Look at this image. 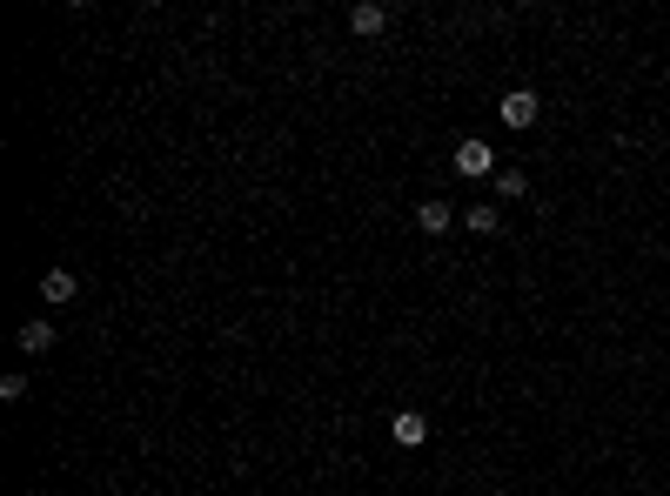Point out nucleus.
Returning <instances> with one entry per match:
<instances>
[{
    "mask_svg": "<svg viewBox=\"0 0 670 496\" xmlns=\"http://www.w3.org/2000/svg\"><path fill=\"white\" fill-rule=\"evenodd\" d=\"M382 27H389V7H376V0L349 7V34H362V41H369V34H382Z\"/></svg>",
    "mask_w": 670,
    "mask_h": 496,
    "instance_id": "obj_4",
    "label": "nucleus"
},
{
    "mask_svg": "<svg viewBox=\"0 0 670 496\" xmlns=\"http://www.w3.org/2000/svg\"><path fill=\"white\" fill-rule=\"evenodd\" d=\"M463 222H469V228H476V235H496V208H469Z\"/></svg>",
    "mask_w": 670,
    "mask_h": 496,
    "instance_id": "obj_9",
    "label": "nucleus"
},
{
    "mask_svg": "<svg viewBox=\"0 0 670 496\" xmlns=\"http://www.w3.org/2000/svg\"><path fill=\"white\" fill-rule=\"evenodd\" d=\"M496 195L523 202V195H530V175H523V168H496Z\"/></svg>",
    "mask_w": 670,
    "mask_h": 496,
    "instance_id": "obj_7",
    "label": "nucleus"
},
{
    "mask_svg": "<svg viewBox=\"0 0 670 496\" xmlns=\"http://www.w3.org/2000/svg\"><path fill=\"white\" fill-rule=\"evenodd\" d=\"M496 114H503V128H516V135H523V128H536V114H543V101H536L530 88H510L503 101H496Z\"/></svg>",
    "mask_w": 670,
    "mask_h": 496,
    "instance_id": "obj_2",
    "label": "nucleus"
},
{
    "mask_svg": "<svg viewBox=\"0 0 670 496\" xmlns=\"http://www.w3.org/2000/svg\"><path fill=\"white\" fill-rule=\"evenodd\" d=\"M449 168H456V175L463 181H483V175H496V155H490V141H456V161H449Z\"/></svg>",
    "mask_w": 670,
    "mask_h": 496,
    "instance_id": "obj_1",
    "label": "nucleus"
},
{
    "mask_svg": "<svg viewBox=\"0 0 670 496\" xmlns=\"http://www.w3.org/2000/svg\"><path fill=\"white\" fill-rule=\"evenodd\" d=\"M41 295L61 309V302H74V295H81V282H74V269H47L41 275Z\"/></svg>",
    "mask_w": 670,
    "mask_h": 496,
    "instance_id": "obj_5",
    "label": "nucleus"
},
{
    "mask_svg": "<svg viewBox=\"0 0 670 496\" xmlns=\"http://www.w3.org/2000/svg\"><path fill=\"white\" fill-rule=\"evenodd\" d=\"M21 349H27V356L54 349V322H27V329H21Z\"/></svg>",
    "mask_w": 670,
    "mask_h": 496,
    "instance_id": "obj_8",
    "label": "nucleus"
},
{
    "mask_svg": "<svg viewBox=\"0 0 670 496\" xmlns=\"http://www.w3.org/2000/svg\"><path fill=\"white\" fill-rule=\"evenodd\" d=\"M389 436H396L402 450H423V443H429V423L416 416V409H396V416H389Z\"/></svg>",
    "mask_w": 670,
    "mask_h": 496,
    "instance_id": "obj_3",
    "label": "nucleus"
},
{
    "mask_svg": "<svg viewBox=\"0 0 670 496\" xmlns=\"http://www.w3.org/2000/svg\"><path fill=\"white\" fill-rule=\"evenodd\" d=\"M416 228H423V235H449V228H456V208L449 202H423L416 208Z\"/></svg>",
    "mask_w": 670,
    "mask_h": 496,
    "instance_id": "obj_6",
    "label": "nucleus"
}]
</instances>
